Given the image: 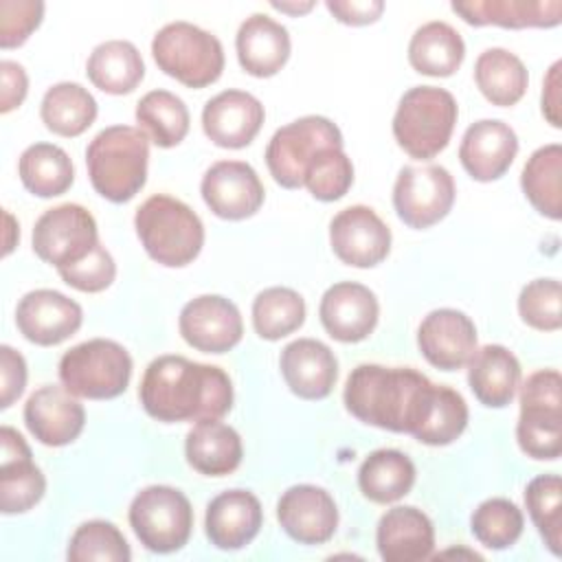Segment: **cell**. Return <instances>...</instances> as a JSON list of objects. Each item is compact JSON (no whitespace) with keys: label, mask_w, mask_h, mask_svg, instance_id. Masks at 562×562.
Here are the masks:
<instances>
[{"label":"cell","mask_w":562,"mask_h":562,"mask_svg":"<svg viewBox=\"0 0 562 562\" xmlns=\"http://www.w3.org/2000/svg\"><path fill=\"white\" fill-rule=\"evenodd\" d=\"M138 397L145 413L165 424L222 419L233 408V382L215 364L158 356L143 373Z\"/></svg>","instance_id":"1"},{"label":"cell","mask_w":562,"mask_h":562,"mask_svg":"<svg viewBox=\"0 0 562 562\" xmlns=\"http://www.w3.org/2000/svg\"><path fill=\"white\" fill-rule=\"evenodd\" d=\"M435 382L413 367L358 364L345 382V406L362 424L415 435Z\"/></svg>","instance_id":"2"},{"label":"cell","mask_w":562,"mask_h":562,"mask_svg":"<svg viewBox=\"0 0 562 562\" xmlns=\"http://www.w3.org/2000/svg\"><path fill=\"white\" fill-rule=\"evenodd\" d=\"M149 140L132 125L101 130L86 149V167L92 189L114 202H130L147 182Z\"/></svg>","instance_id":"3"},{"label":"cell","mask_w":562,"mask_h":562,"mask_svg":"<svg viewBox=\"0 0 562 562\" xmlns=\"http://www.w3.org/2000/svg\"><path fill=\"white\" fill-rule=\"evenodd\" d=\"M134 228L145 252L167 268L191 263L204 246V226L198 213L165 193L149 195L136 209Z\"/></svg>","instance_id":"4"},{"label":"cell","mask_w":562,"mask_h":562,"mask_svg":"<svg viewBox=\"0 0 562 562\" xmlns=\"http://www.w3.org/2000/svg\"><path fill=\"white\" fill-rule=\"evenodd\" d=\"M459 108L454 97L437 86L406 90L393 114L397 145L417 160H430L446 149L457 125Z\"/></svg>","instance_id":"5"},{"label":"cell","mask_w":562,"mask_h":562,"mask_svg":"<svg viewBox=\"0 0 562 562\" xmlns=\"http://www.w3.org/2000/svg\"><path fill=\"white\" fill-rule=\"evenodd\" d=\"M156 66L187 88H206L224 70L222 42L184 20L165 24L151 40Z\"/></svg>","instance_id":"6"},{"label":"cell","mask_w":562,"mask_h":562,"mask_svg":"<svg viewBox=\"0 0 562 562\" xmlns=\"http://www.w3.org/2000/svg\"><path fill=\"white\" fill-rule=\"evenodd\" d=\"M520 450L538 461H553L562 452V378L555 369L531 373L520 386L516 424Z\"/></svg>","instance_id":"7"},{"label":"cell","mask_w":562,"mask_h":562,"mask_svg":"<svg viewBox=\"0 0 562 562\" xmlns=\"http://www.w3.org/2000/svg\"><path fill=\"white\" fill-rule=\"evenodd\" d=\"M132 378L127 349L108 338H92L68 349L59 360V380L77 397H119Z\"/></svg>","instance_id":"8"},{"label":"cell","mask_w":562,"mask_h":562,"mask_svg":"<svg viewBox=\"0 0 562 562\" xmlns=\"http://www.w3.org/2000/svg\"><path fill=\"white\" fill-rule=\"evenodd\" d=\"M127 518L140 544L154 553L182 549L193 529L191 503L171 485L143 487L132 498Z\"/></svg>","instance_id":"9"},{"label":"cell","mask_w":562,"mask_h":562,"mask_svg":"<svg viewBox=\"0 0 562 562\" xmlns=\"http://www.w3.org/2000/svg\"><path fill=\"white\" fill-rule=\"evenodd\" d=\"M327 147H342V134L327 116L310 114L279 127L266 147L270 176L283 189H301L305 171Z\"/></svg>","instance_id":"10"},{"label":"cell","mask_w":562,"mask_h":562,"mask_svg":"<svg viewBox=\"0 0 562 562\" xmlns=\"http://www.w3.org/2000/svg\"><path fill=\"white\" fill-rule=\"evenodd\" d=\"M97 244H101L97 222L81 204L53 206L33 226L35 255L57 270L86 259Z\"/></svg>","instance_id":"11"},{"label":"cell","mask_w":562,"mask_h":562,"mask_svg":"<svg viewBox=\"0 0 562 562\" xmlns=\"http://www.w3.org/2000/svg\"><path fill=\"white\" fill-rule=\"evenodd\" d=\"M454 204V180L441 165L402 167L393 184L397 217L411 228H428L441 222Z\"/></svg>","instance_id":"12"},{"label":"cell","mask_w":562,"mask_h":562,"mask_svg":"<svg viewBox=\"0 0 562 562\" xmlns=\"http://www.w3.org/2000/svg\"><path fill=\"white\" fill-rule=\"evenodd\" d=\"M184 342L204 353H226L244 336V321L233 301L220 294H202L184 303L178 316Z\"/></svg>","instance_id":"13"},{"label":"cell","mask_w":562,"mask_h":562,"mask_svg":"<svg viewBox=\"0 0 562 562\" xmlns=\"http://www.w3.org/2000/svg\"><path fill=\"white\" fill-rule=\"evenodd\" d=\"M329 244L334 255L353 268H373L391 250V228L364 204H353L329 222Z\"/></svg>","instance_id":"14"},{"label":"cell","mask_w":562,"mask_h":562,"mask_svg":"<svg viewBox=\"0 0 562 562\" xmlns=\"http://www.w3.org/2000/svg\"><path fill=\"white\" fill-rule=\"evenodd\" d=\"M204 204L222 220H246L255 215L266 198L257 171L244 160L213 162L200 182Z\"/></svg>","instance_id":"15"},{"label":"cell","mask_w":562,"mask_h":562,"mask_svg":"<svg viewBox=\"0 0 562 562\" xmlns=\"http://www.w3.org/2000/svg\"><path fill=\"white\" fill-rule=\"evenodd\" d=\"M81 305L48 288L26 292L15 310L20 334L40 347H53L68 340L81 327Z\"/></svg>","instance_id":"16"},{"label":"cell","mask_w":562,"mask_h":562,"mask_svg":"<svg viewBox=\"0 0 562 562\" xmlns=\"http://www.w3.org/2000/svg\"><path fill=\"white\" fill-rule=\"evenodd\" d=\"M24 424L40 443L61 448L81 435L86 411L77 395L64 384H44L29 395L24 404Z\"/></svg>","instance_id":"17"},{"label":"cell","mask_w":562,"mask_h":562,"mask_svg":"<svg viewBox=\"0 0 562 562\" xmlns=\"http://www.w3.org/2000/svg\"><path fill=\"white\" fill-rule=\"evenodd\" d=\"M281 529L299 544H323L338 527V507L331 494L318 485L288 487L277 503Z\"/></svg>","instance_id":"18"},{"label":"cell","mask_w":562,"mask_h":562,"mask_svg":"<svg viewBox=\"0 0 562 562\" xmlns=\"http://www.w3.org/2000/svg\"><path fill=\"white\" fill-rule=\"evenodd\" d=\"M325 331L338 342H360L378 325L380 305L375 294L356 281H340L325 290L318 305Z\"/></svg>","instance_id":"19"},{"label":"cell","mask_w":562,"mask_h":562,"mask_svg":"<svg viewBox=\"0 0 562 562\" xmlns=\"http://www.w3.org/2000/svg\"><path fill=\"white\" fill-rule=\"evenodd\" d=\"M422 356L441 371H457L468 364L476 349V327L468 314L439 307L424 316L417 329Z\"/></svg>","instance_id":"20"},{"label":"cell","mask_w":562,"mask_h":562,"mask_svg":"<svg viewBox=\"0 0 562 562\" xmlns=\"http://www.w3.org/2000/svg\"><path fill=\"white\" fill-rule=\"evenodd\" d=\"M263 119V105L255 94L224 90L206 101L202 110V130L217 147L241 149L259 134Z\"/></svg>","instance_id":"21"},{"label":"cell","mask_w":562,"mask_h":562,"mask_svg":"<svg viewBox=\"0 0 562 562\" xmlns=\"http://www.w3.org/2000/svg\"><path fill=\"white\" fill-rule=\"evenodd\" d=\"M0 443V509L2 514H24L42 501L46 479L33 463L31 448L15 428L2 426Z\"/></svg>","instance_id":"22"},{"label":"cell","mask_w":562,"mask_h":562,"mask_svg":"<svg viewBox=\"0 0 562 562\" xmlns=\"http://www.w3.org/2000/svg\"><path fill=\"white\" fill-rule=\"evenodd\" d=\"M518 154L516 132L498 119L472 123L459 145L463 169L479 182H492L507 173Z\"/></svg>","instance_id":"23"},{"label":"cell","mask_w":562,"mask_h":562,"mask_svg":"<svg viewBox=\"0 0 562 562\" xmlns=\"http://www.w3.org/2000/svg\"><path fill=\"white\" fill-rule=\"evenodd\" d=\"M279 367L285 384L301 400L327 397L338 378V360L334 351L316 338H299L285 345Z\"/></svg>","instance_id":"24"},{"label":"cell","mask_w":562,"mask_h":562,"mask_svg":"<svg viewBox=\"0 0 562 562\" xmlns=\"http://www.w3.org/2000/svg\"><path fill=\"white\" fill-rule=\"evenodd\" d=\"M261 522L263 509L259 498L248 490H228L209 503L204 531L217 549L237 551L259 533Z\"/></svg>","instance_id":"25"},{"label":"cell","mask_w":562,"mask_h":562,"mask_svg":"<svg viewBox=\"0 0 562 562\" xmlns=\"http://www.w3.org/2000/svg\"><path fill=\"white\" fill-rule=\"evenodd\" d=\"M375 544L384 562H419L432 555L435 529L422 509L397 505L382 514Z\"/></svg>","instance_id":"26"},{"label":"cell","mask_w":562,"mask_h":562,"mask_svg":"<svg viewBox=\"0 0 562 562\" xmlns=\"http://www.w3.org/2000/svg\"><path fill=\"white\" fill-rule=\"evenodd\" d=\"M235 50L239 66L248 75L263 79L277 75L285 66L292 42L283 24L266 13H252L239 24Z\"/></svg>","instance_id":"27"},{"label":"cell","mask_w":562,"mask_h":562,"mask_svg":"<svg viewBox=\"0 0 562 562\" xmlns=\"http://www.w3.org/2000/svg\"><path fill=\"white\" fill-rule=\"evenodd\" d=\"M450 9L472 26L551 29L562 22V0H470Z\"/></svg>","instance_id":"28"},{"label":"cell","mask_w":562,"mask_h":562,"mask_svg":"<svg viewBox=\"0 0 562 562\" xmlns=\"http://www.w3.org/2000/svg\"><path fill=\"white\" fill-rule=\"evenodd\" d=\"M468 384L483 406L503 408L520 386V362L503 345H483L468 360Z\"/></svg>","instance_id":"29"},{"label":"cell","mask_w":562,"mask_h":562,"mask_svg":"<svg viewBox=\"0 0 562 562\" xmlns=\"http://www.w3.org/2000/svg\"><path fill=\"white\" fill-rule=\"evenodd\" d=\"M187 463L204 476H226L241 463L239 432L220 419H200L184 439Z\"/></svg>","instance_id":"30"},{"label":"cell","mask_w":562,"mask_h":562,"mask_svg":"<svg viewBox=\"0 0 562 562\" xmlns=\"http://www.w3.org/2000/svg\"><path fill=\"white\" fill-rule=\"evenodd\" d=\"M465 57L461 33L448 22L432 20L422 24L408 42V64L428 77H450Z\"/></svg>","instance_id":"31"},{"label":"cell","mask_w":562,"mask_h":562,"mask_svg":"<svg viewBox=\"0 0 562 562\" xmlns=\"http://www.w3.org/2000/svg\"><path fill=\"white\" fill-rule=\"evenodd\" d=\"M86 75L94 88L108 94H127L143 81L145 64L132 42L108 40L92 48L86 61Z\"/></svg>","instance_id":"32"},{"label":"cell","mask_w":562,"mask_h":562,"mask_svg":"<svg viewBox=\"0 0 562 562\" xmlns=\"http://www.w3.org/2000/svg\"><path fill=\"white\" fill-rule=\"evenodd\" d=\"M474 81L481 94L498 108L518 103L529 86V75L518 55L507 48H487L474 61Z\"/></svg>","instance_id":"33"},{"label":"cell","mask_w":562,"mask_h":562,"mask_svg":"<svg viewBox=\"0 0 562 562\" xmlns=\"http://www.w3.org/2000/svg\"><path fill=\"white\" fill-rule=\"evenodd\" d=\"M415 483L413 461L393 448L373 450L358 470V487L364 498L389 505L404 498Z\"/></svg>","instance_id":"34"},{"label":"cell","mask_w":562,"mask_h":562,"mask_svg":"<svg viewBox=\"0 0 562 562\" xmlns=\"http://www.w3.org/2000/svg\"><path fill=\"white\" fill-rule=\"evenodd\" d=\"M18 173L24 189L37 198H57L66 193L75 180L70 156L53 143L29 145L18 160Z\"/></svg>","instance_id":"35"},{"label":"cell","mask_w":562,"mask_h":562,"mask_svg":"<svg viewBox=\"0 0 562 562\" xmlns=\"http://www.w3.org/2000/svg\"><path fill=\"white\" fill-rule=\"evenodd\" d=\"M520 187L529 204L549 220L562 217V147L549 143L538 147L525 162Z\"/></svg>","instance_id":"36"},{"label":"cell","mask_w":562,"mask_h":562,"mask_svg":"<svg viewBox=\"0 0 562 562\" xmlns=\"http://www.w3.org/2000/svg\"><path fill=\"white\" fill-rule=\"evenodd\" d=\"M97 112L94 97L75 81L50 86L40 105V116L46 130L66 138L83 134L94 123Z\"/></svg>","instance_id":"37"},{"label":"cell","mask_w":562,"mask_h":562,"mask_svg":"<svg viewBox=\"0 0 562 562\" xmlns=\"http://www.w3.org/2000/svg\"><path fill=\"white\" fill-rule=\"evenodd\" d=\"M134 116L138 130H143L154 145L165 149L182 143L191 123L184 101L169 90H149L143 94Z\"/></svg>","instance_id":"38"},{"label":"cell","mask_w":562,"mask_h":562,"mask_svg":"<svg viewBox=\"0 0 562 562\" xmlns=\"http://www.w3.org/2000/svg\"><path fill=\"white\" fill-rule=\"evenodd\" d=\"M305 323L303 296L283 285L259 292L252 301V327L263 340H281Z\"/></svg>","instance_id":"39"},{"label":"cell","mask_w":562,"mask_h":562,"mask_svg":"<svg viewBox=\"0 0 562 562\" xmlns=\"http://www.w3.org/2000/svg\"><path fill=\"white\" fill-rule=\"evenodd\" d=\"M468 404L461 393L450 386L435 384L426 417L413 437L426 446H448L461 437L468 426Z\"/></svg>","instance_id":"40"},{"label":"cell","mask_w":562,"mask_h":562,"mask_svg":"<svg viewBox=\"0 0 562 562\" xmlns=\"http://www.w3.org/2000/svg\"><path fill=\"white\" fill-rule=\"evenodd\" d=\"M527 512L553 555L562 553V481L558 474H540L525 487Z\"/></svg>","instance_id":"41"},{"label":"cell","mask_w":562,"mask_h":562,"mask_svg":"<svg viewBox=\"0 0 562 562\" xmlns=\"http://www.w3.org/2000/svg\"><path fill=\"white\" fill-rule=\"evenodd\" d=\"M525 518L520 507L509 498H487L470 516L474 538L494 551L509 549L522 536Z\"/></svg>","instance_id":"42"},{"label":"cell","mask_w":562,"mask_h":562,"mask_svg":"<svg viewBox=\"0 0 562 562\" xmlns=\"http://www.w3.org/2000/svg\"><path fill=\"white\" fill-rule=\"evenodd\" d=\"M66 555L70 562H127L132 551L114 522L88 520L75 529Z\"/></svg>","instance_id":"43"},{"label":"cell","mask_w":562,"mask_h":562,"mask_svg":"<svg viewBox=\"0 0 562 562\" xmlns=\"http://www.w3.org/2000/svg\"><path fill=\"white\" fill-rule=\"evenodd\" d=\"M351 184L353 165L342 147L323 149L305 171L303 180V187H307V191L321 202L340 200L351 189Z\"/></svg>","instance_id":"44"},{"label":"cell","mask_w":562,"mask_h":562,"mask_svg":"<svg viewBox=\"0 0 562 562\" xmlns=\"http://www.w3.org/2000/svg\"><path fill=\"white\" fill-rule=\"evenodd\" d=\"M562 288L558 279H533L518 294V314L522 323L540 331L562 327Z\"/></svg>","instance_id":"45"},{"label":"cell","mask_w":562,"mask_h":562,"mask_svg":"<svg viewBox=\"0 0 562 562\" xmlns=\"http://www.w3.org/2000/svg\"><path fill=\"white\" fill-rule=\"evenodd\" d=\"M61 281L79 292H88V294H94V292H103L105 288L112 285L114 277H116V263L112 259V255L105 250V246L97 244L94 250L72 263V266H66V268H59L57 270Z\"/></svg>","instance_id":"46"},{"label":"cell","mask_w":562,"mask_h":562,"mask_svg":"<svg viewBox=\"0 0 562 562\" xmlns=\"http://www.w3.org/2000/svg\"><path fill=\"white\" fill-rule=\"evenodd\" d=\"M44 18L40 0H0V46H22Z\"/></svg>","instance_id":"47"},{"label":"cell","mask_w":562,"mask_h":562,"mask_svg":"<svg viewBox=\"0 0 562 562\" xmlns=\"http://www.w3.org/2000/svg\"><path fill=\"white\" fill-rule=\"evenodd\" d=\"M26 386V362L9 345L0 347V408H9Z\"/></svg>","instance_id":"48"},{"label":"cell","mask_w":562,"mask_h":562,"mask_svg":"<svg viewBox=\"0 0 562 562\" xmlns=\"http://www.w3.org/2000/svg\"><path fill=\"white\" fill-rule=\"evenodd\" d=\"M325 7L338 22L349 26L371 24L384 11L382 0H329Z\"/></svg>","instance_id":"49"},{"label":"cell","mask_w":562,"mask_h":562,"mask_svg":"<svg viewBox=\"0 0 562 562\" xmlns=\"http://www.w3.org/2000/svg\"><path fill=\"white\" fill-rule=\"evenodd\" d=\"M0 79H2V94H0V112L7 114L15 110L29 90V79L24 68L18 61L2 59L0 61Z\"/></svg>","instance_id":"50"},{"label":"cell","mask_w":562,"mask_h":562,"mask_svg":"<svg viewBox=\"0 0 562 562\" xmlns=\"http://www.w3.org/2000/svg\"><path fill=\"white\" fill-rule=\"evenodd\" d=\"M560 68H562V61H553V66L549 68L544 81H542V99H540V105H542V116L553 125V127H560L562 125V99H560Z\"/></svg>","instance_id":"51"},{"label":"cell","mask_w":562,"mask_h":562,"mask_svg":"<svg viewBox=\"0 0 562 562\" xmlns=\"http://www.w3.org/2000/svg\"><path fill=\"white\" fill-rule=\"evenodd\" d=\"M272 7L281 13H290V15H301L314 9V2H272Z\"/></svg>","instance_id":"52"}]
</instances>
